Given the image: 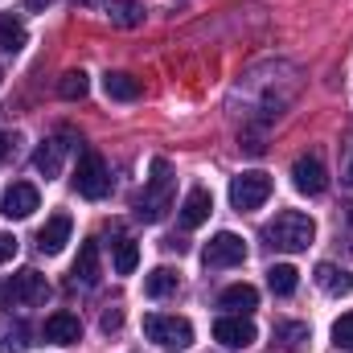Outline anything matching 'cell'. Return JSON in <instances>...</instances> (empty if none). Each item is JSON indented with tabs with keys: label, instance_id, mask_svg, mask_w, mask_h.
Masks as SVG:
<instances>
[{
	"label": "cell",
	"instance_id": "f1b7e54d",
	"mask_svg": "<svg viewBox=\"0 0 353 353\" xmlns=\"http://www.w3.org/2000/svg\"><path fill=\"white\" fill-rule=\"evenodd\" d=\"M8 152H12V136H8V132H0V161H4Z\"/></svg>",
	"mask_w": 353,
	"mask_h": 353
},
{
	"label": "cell",
	"instance_id": "f546056e",
	"mask_svg": "<svg viewBox=\"0 0 353 353\" xmlns=\"http://www.w3.org/2000/svg\"><path fill=\"white\" fill-rule=\"evenodd\" d=\"M50 4H54V0H25L29 12H41V8H50Z\"/></svg>",
	"mask_w": 353,
	"mask_h": 353
},
{
	"label": "cell",
	"instance_id": "9a60e30c",
	"mask_svg": "<svg viewBox=\"0 0 353 353\" xmlns=\"http://www.w3.org/2000/svg\"><path fill=\"white\" fill-rule=\"evenodd\" d=\"M103 90H107V99H115V103H136L144 87H140V79H132L128 70H107L103 74Z\"/></svg>",
	"mask_w": 353,
	"mask_h": 353
},
{
	"label": "cell",
	"instance_id": "cb8c5ba5",
	"mask_svg": "<svg viewBox=\"0 0 353 353\" xmlns=\"http://www.w3.org/2000/svg\"><path fill=\"white\" fill-rule=\"evenodd\" d=\"M136 267H140V247H136L132 239H119V243H115V271H119V275H132Z\"/></svg>",
	"mask_w": 353,
	"mask_h": 353
},
{
	"label": "cell",
	"instance_id": "4316f807",
	"mask_svg": "<svg viewBox=\"0 0 353 353\" xmlns=\"http://www.w3.org/2000/svg\"><path fill=\"white\" fill-rule=\"evenodd\" d=\"M12 255H17V239H12V234H4V230H0V263H8V259H12Z\"/></svg>",
	"mask_w": 353,
	"mask_h": 353
},
{
	"label": "cell",
	"instance_id": "5bb4252c",
	"mask_svg": "<svg viewBox=\"0 0 353 353\" xmlns=\"http://www.w3.org/2000/svg\"><path fill=\"white\" fill-rule=\"evenodd\" d=\"M218 308H226V312H234V316H247V312L259 308V292H255L251 283H230V288L218 296Z\"/></svg>",
	"mask_w": 353,
	"mask_h": 353
},
{
	"label": "cell",
	"instance_id": "7c38bea8",
	"mask_svg": "<svg viewBox=\"0 0 353 353\" xmlns=\"http://www.w3.org/2000/svg\"><path fill=\"white\" fill-rule=\"evenodd\" d=\"M41 333H46V341H54V345H74V341L83 337V321H79L74 312H50Z\"/></svg>",
	"mask_w": 353,
	"mask_h": 353
},
{
	"label": "cell",
	"instance_id": "4dcf8cb0",
	"mask_svg": "<svg viewBox=\"0 0 353 353\" xmlns=\"http://www.w3.org/2000/svg\"><path fill=\"white\" fill-rule=\"evenodd\" d=\"M345 181H350V185H353V165H350V176H345Z\"/></svg>",
	"mask_w": 353,
	"mask_h": 353
},
{
	"label": "cell",
	"instance_id": "4fadbf2b",
	"mask_svg": "<svg viewBox=\"0 0 353 353\" xmlns=\"http://www.w3.org/2000/svg\"><path fill=\"white\" fill-rule=\"evenodd\" d=\"M210 210H214V197H210V189H189L185 193V201H181V226L185 230H197L205 218H210Z\"/></svg>",
	"mask_w": 353,
	"mask_h": 353
},
{
	"label": "cell",
	"instance_id": "7402d4cb",
	"mask_svg": "<svg viewBox=\"0 0 353 353\" xmlns=\"http://www.w3.org/2000/svg\"><path fill=\"white\" fill-rule=\"evenodd\" d=\"M107 17H111L115 25H123V29H136V25L144 21V8L132 4V0H107Z\"/></svg>",
	"mask_w": 353,
	"mask_h": 353
},
{
	"label": "cell",
	"instance_id": "5b68a950",
	"mask_svg": "<svg viewBox=\"0 0 353 353\" xmlns=\"http://www.w3.org/2000/svg\"><path fill=\"white\" fill-rule=\"evenodd\" d=\"M74 189H79V197H87V201H103L107 193H111V173H107V161L99 157V152H83L79 157V169H74Z\"/></svg>",
	"mask_w": 353,
	"mask_h": 353
},
{
	"label": "cell",
	"instance_id": "e0dca14e",
	"mask_svg": "<svg viewBox=\"0 0 353 353\" xmlns=\"http://www.w3.org/2000/svg\"><path fill=\"white\" fill-rule=\"evenodd\" d=\"M62 140H66V136H62ZM62 140H46V144L33 152V169L46 176V181H54V176L62 173V157H66V148H70V144H62Z\"/></svg>",
	"mask_w": 353,
	"mask_h": 353
},
{
	"label": "cell",
	"instance_id": "ac0fdd59",
	"mask_svg": "<svg viewBox=\"0 0 353 353\" xmlns=\"http://www.w3.org/2000/svg\"><path fill=\"white\" fill-rule=\"evenodd\" d=\"M25 41H29L25 21L12 17V12H4V17H0V54H17V50H25Z\"/></svg>",
	"mask_w": 353,
	"mask_h": 353
},
{
	"label": "cell",
	"instance_id": "603a6c76",
	"mask_svg": "<svg viewBox=\"0 0 353 353\" xmlns=\"http://www.w3.org/2000/svg\"><path fill=\"white\" fill-rule=\"evenodd\" d=\"M87 90H90L87 70H66V74H62V83H58V94H62L66 103H79V99H87Z\"/></svg>",
	"mask_w": 353,
	"mask_h": 353
},
{
	"label": "cell",
	"instance_id": "3957f363",
	"mask_svg": "<svg viewBox=\"0 0 353 353\" xmlns=\"http://www.w3.org/2000/svg\"><path fill=\"white\" fill-rule=\"evenodd\" d=\"M144 333L152 345L161 350H189L193 345V325L185 316H165V312H152L144 316Z\"/></svg>",
	"mask_w": 353,
	"mask_h": 353
},
{
	"label": "cell",
	"instance_id": "52a82bcc",
	"mask_svg": "<svg viewBox=\"0 0 353 353\" xmlns=\"http://www.w3.org/2000/svg\"><path fill=\"white\" fill-rule=\"evenodd\" d=\"M201 259H205V267H239L247 259V243H243L234 230H222V234H214V239L205 243Z\"/></svg>",
	"mask_w": 353,
	"mask_h": 353
},
{
	"label": "cell",
	"instance_id": "d6986e66",
	"mask_svg": "<svg viewBox=\"0 0 353 353\" xmlns=\"http://www.w3.org/2000/svg\"><path fill=\"white\" fill-rule=\"evenodd\" d=\"M176 283H181V279H176L173 267H152V271L144 275V292H148L152 300H165V296H173Z\"/></svg>",
	"mask_w": 353,
	"mask_h": 353
},
{
	"label": "cell",
	"instance_id": "d4e9b609",
	"mask_svg": "<svg viewBox=\"0 0 353 353\" xmlns=\"http://www.w3.org/2000/svg\"><path fill=\"white\" fill-rule=\"evenodd\" d=\"M275 337H283V345H288V350H304V341H308V325H296V321L275 325Z\"/></svg>",
	"mask_w": 353,
	"mask_h": 353
},
{
	"label": "cell",
	"instance_id": "30bf717a",
	"mask_svg": "<svg viewBox=\"0 0 353 353\" xmlns=\"http://www.w3.org/2000/svg\"><path fill=\"white\" fill-rule=\"evenodd\" d=\"M292 185H296L300 193H308V197L325 193V185H329V173H325L321 157H300V161L292 165Z\"/></svg>",
	"mask_w": 353,
	"mask_h": 353
},
{
	"label": "cell",
	"instance_id": "9c48e42d",
	"mask_svg": "<svg viewBox=\"0 0 353 353\" xmlns=\"http://www.w3.org/2000/svg\"><path fill=\"white\" fill-rule=\"evenodd\" d=\"M37 205H41V193H37V185H29V181H17V185H8V189H4L0 214H4V218H29Z\"/></svg>",
	"mask_w": 353,
	"mask_h": 353
},
{
	"label": "cell",
	"instance_id": "83f0119b",
	"mask_svg": "<svg viewBox=\"0 0 353 353\" xmlns=\"http://www.w3.org/2000/svg\"><path fill=\"white\" fill-rule=\"evenodd\" d=\"M123 325V312L119 308H111V312H103V333H115Z\"/></svg>",
	"mask_w": 353,
	"mask_h": 353
},
{
	"label": "cell",
	"instance_id": "7a4b0ae2",
	"mask_svg": "<svg viewBox=\"0 0 353 353\" xmlns=\"http://www.w3.org/2000/svg\"><path fill=\"white\" fill-rule=\"evenodd\" d=\"M169 210H173V169H169L165 157H157L152 169H148L144 193L136 197V218L140 222H161Z\"/></svg>",
	"mask_w": 353,
	"mask_h": 353
},
{
	"label": "cell",
	"instance_id": "44dd1931",
	"mask_svg": "<svg viewBox=\"0 0 353 353\" xmlns=\"http://www.w3.org/2000/svg\"><path fill=\"white\" fill-rule=\"evenodd\" d=\"M267 283H271L275 296H292V292L300 288V271H296L292 263H275L271 271H267Z\"/></svg>",
	"mask_w": 353,
	"mask_h": 353
},
{
	"label": "cell",
	"instance_id": "ba28073f",
	"mask_svg": "<svg viewBox=\"0 0 353 353\" xmlns=\"http://www.w3.org/2000/svg\"><path fill=\"white\" fill-rule=\"evenodd\" d=\"M255 325L247 321V316H234V312H226L218 325H214V341H222L226 350H247V345H255Z\"/></svg>",
	"mask_w": 353,
	"mask_h": 353
},
{
	"label": "cell",
	"instance_id": "8992f818",
	"mask_svg": "<svg viewBox=\"0 0 353 353\" xmlns=\"http://www.w3.org/2000/svg\"><path fill=\"white\" fill-rule=\"evenodd\" d=\"M271 176L267 173H239L234 181H230V205L239 210V214H251V210H259L267 197H271Z\"/></svg>",
	"mask_w": 353,
	"mask_h": 353
},
{
	"label": "cell",
	"instance_id": "484cf974",
	"mask_svg": "<svg viewBox=\"0 0 353 353\" xmlns=\"http://www.w3.org/2000/svg\"><path fill=\"white\" fill-rule=\"evenodd\" d=\"M333 345H337V350H353V312H345V316L333 325Z\"/></svg>",
	"mask_w": 353,
	"mask_h": 353
},
{
	"label": "cell",
	"instance_id": "1f68e13d",
	"mask_svg": "<svg viewBox=\"0 0 353 353\" xmlns=\"http://www.w3.org/2000/svg\"><path fill=\"white\" fill-rule=\"evenodd\" d=\"M83 4H87V0H83Z\"/></svg>",
	"mask_w": 353,
	"mask_h": 353
},
{
	"label": "cell",
	"instance_id": "2e32d148",
	"mask_svg": "<svg viewBox=\"0 0 353 353\" xmlns=\"http://www.w3.org/2000/svg\"><path fill=\"white\" fill-rule=\"evenodd\" d=\"M316 288H321L325 296H350L353 275L345 271V267H337V263H316Z\"/></svg>",
	"mask_w": 353,
	"mask_h": 353
},
{
	"label": "cell",
	"instance_id": "277c9868",
	"mask_svg": "<svg viewBox=\"0 0 353 353\" xmlns=\"http://www.w3.org/2000/svg\"><path fill=\"white\" fill-rule=\"evenodd\" d=\"M50 300V283H46V275L41 271H21V275H12L4 288H0V308H8V304H29V308H37V304H46Z\"/></svg>",
	"mask_w": 353,
	"mask_h": 353
},
{
	"label": "cell",
	"instance_id": "8fae6325",
	"mask_svg": "<svg viewBox=\"0 0 353 353\" xmlns=\"http://www.w3.org/2000/svg\"><path fill=\"white\" fill-rule=\"evenodd\" d=\"M70 230H74L70 214H54V218L37 230V247H41V255H62L66 243H70Z\"/></svg>",
	"mask_w": 353,
	"mask_h": 353
},
{
	"label": "cell",
	"instance_id": "6da1fadb",
	"mask_svg": "<svg viewBox=\"0 0 353 353\" xmlns=\"http://www.w3.org/2000/svg\"><path fill=\"white\" fill-rule=\"evenodd\" d=\"M263 239H267V247L296 255V251H308V247H312L316 222H312L304 210H279V214L263 226Z\"/></svg>",
	"mask_w": 353,
	"mask_h": 353
},
{
	"label": "cell",
	"instance_id": "ffe728a7",
	"mask_svg": "<svg viewBox=\"0 0 353 353\" xmlns=\"http://www.w3.org/2000/svg\"><path fill=\"white\" fill-rule=\"evenodd\" d=\"M74 279H83L87 288L99 283V243H83L79 259H74Z\"/></svg>",
	"mask_w": 353,
	"mask_h": 353
}]
</instances>
